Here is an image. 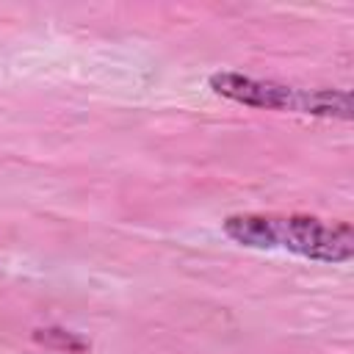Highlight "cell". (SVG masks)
Instances as JSON below:
<instances>
[{
  "instance_id": "obj_2",
  "label": "cell",
  "mask_w": 354,
  "mask_h": 354,
  "mask_svg": "<svg viewBox=\"0 0 354 354\" xmlns=\"http://www.w3.org/2000/svg\"><path fill=\"white\" fill-rule=\"evenodd\" d=\"M210 86L216 94L235 100L241 105L252 108H268V111H293V113H310V116H351V94L335 91V88H296L282 86L274 80H257L238 72H218L210 77Z\"/></svg>"
},
{
  "instance_id": "obj_1",
  "label": "cell",
  "mask_w": 354,
  "mask_h": 354,
  "mask_svg": "<svg viewBox=\"0 0 354 354\" xmlns=\"http://www.w3.org/2000/svg\"><path fill=\"white\" fill-rule=\"evenodd\" d=\"M224 232L249 249H279L318 263H346L354 254V230L346 221L326 224L313 216L241 213L224 221Z\"/></svg>"
}]
</instances>
